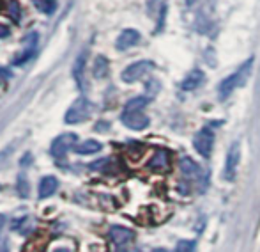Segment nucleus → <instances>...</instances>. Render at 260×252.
<instances>
[{
    "instance_id": "1",
    "label": "nucleus",
    "mask_w": 260,
    "mask_h": 252,
    "mask_svg": "<svg viewBox=\"0 0 260 252\" xmlns=\"http://www.w3.org/2000/svg\"><path fill=\"white\" fill-rule=\"evenodd\" d=\"M253 59L255 57H250L246 63L239 66V69H237L236 73H232L230 76H226V78L219 83V87H218L219 100L223 101V100H226V98H230V94H232L237 87H241V86L246 83L248 76H250V73H251V68H253Z\"/></svg>"
},
{
    "instance_id": "2",
    "label": "nucleus",
    "mask_w": 260,
    "mask_h": 252,
    "mask_svg": "<svg viewBox=\"0 0 260 252\" xmlns=\"http://www.w3.org/2000/svg\"><path fill=\"white\" fill-rule=\"evenodd\" d=\"M90 110H92V103H90L87 98L80 96V98H76L71 103V107L68 108V112H66V116H64V121L68 123V125H78V123L85 121V119L89 118Z\"/></svg>"
},
{
    "instance_id": "3",
    "label": "nucleus",
    "mask_w": 260,
    "mask_h": 252,
    "mask_svg": "<svg viewBox=\"0 0 260 252\" xmlns=\"http://www.w3.org/2000/svg\"><path fill=\"white\" fill-rule=\"evenodd\" d=\"M154 69V63L152 61H137V63L129 64L126 69L122 71V75H120V78L124 80L126 83H133V82H138V80H142L145 75H149V73Z\"/></svg>"
},
{
    "instance_id": "4",
    "label": "nucleus",
    "mask_w": 260,
    "mask_h": 252,
    "mask_svg": "<svg viewBox=\"0 0 260 252\" xmlns=\"http://www.w3.org/2000/svg\"><path fill=\"white\" fill-rule=\"evenodd\" d=\"M193 146H195V151L202 158H211L212 148H214V131L211 128L204 126L202 130L197 131L195 138H193Z\"/></svg>"
},
{
    "instance_id": "5",
    "label": "nucleus",
    "mask_w": 260,
    "mask_h": 252,
    "mask_svg": "<svg viewBox=\"0 0 260 252\" xmlns=\"http://www.w3.org/2000/svg\"><path fill=\"white\" fill-rule=\"evenodd\" d=\"M76 141H78L76 133H62V135H58L57 138H53L52 146H50V153H52L53 158L62 160L76 146Z\"/></svg>"
},
{
    "instance_id": "6",
    "label": "nucleus",
    "mask_w": 260,
    "mask_h": 252,
    "mask_svg": "<svg viewBox=\"0 0 260 252\" xmlns=\"http://www.w3.org/2000/svg\"><path fill=\"white\" fill-rule=\"evenodd\" d=\"M21 45H23V52L18 53V55L14 57V61H13L14 66H21L36 55V50H38V45H39L38 32H28V34L23 38V41H21Z\"/></svg>"
},
{
    "instance_id": "7",
    "label": "nucleus",
    "mask_w": 260,
    "mask_h": 252,
    "mask_svg": "<svg viewBox=\"0 0 260 252\" xmlns=\"http://www.w3.org/2000/svg\"><path fill=\"white\" fill-rule=\"evenodd\" d=\"M120 121L126 128L135 131L145 130L149 126V118L144 114L142 110H122V116H120Z\"/></svg>"
},
{
    "instance_id": "8",
    "label": "nucleus",
    "mask_w": 260,
    "mask_h": 252,
    "mask_svg": "<svg viewBox=\"0 0 260 252\" xmlns=\"http://www.w3.org/2000/svg\"><path fill=\"white\" fill-rule=\"evenodd\" d=\"M241 160V144L239 142H232V146L229 148L226 153V162H225V180L232 181L236 178L237 173V165H239Z\"/></svg>"
},
{
    "instance_id": "9",
    "label": "nucleus",
    "mask_w": 260,
    "mask_h": 252,
    "mask_svg": "<svg viewBox=\"0 0 260 252\" xmlns=\"http://www.w3.org/2000/svg\"><path fill=\"white\" fill-rule=\"evenodd\" d=\"M138 41H140V32L135 31V29H124L119 34V38H117L115 48L124 52V50H129L135 45H138Z\"/></svg>"
},
{
    "instance_id": "10",
    "label": "nucleus",
    "mask_w": 260,
    "mask_h": 252,
    "mask_svg": "<svg viewBox=\"0 0 260 252\" xmlns=\"http://www.w3.org/2000/svg\"><path fill=\"white\" fill-rule=\"evenodd\" d=\"M204 80H206V73H204L202 69L195 68L184 76V80H182V83H181V89L186 91V93H189V91H195V89H199V87L202 86Z\"/></svg>"
},
{
    "instance_id": "11",
    "label": "nucleus",
    "mask_w": 260,
    "mask_h": 252,
    "mask_svg": "<svg viewBox=\"0 0 260 252\" xmlns=\"http://www.w3.org/2000/svg\"><path fill=\"white\" fill-rule=\"evenodd\" d=\"M110 238L115 243V247H126L133 240V231L124 226H112L110 228Z\"/></svg>"
},
{
    "instance_id": "12",
    "label": "nucleus",
    "mask_w": 260,
    "mask_h": 252,
    "mask_svg": "<svg viewBox=\"0 0 260 252\" xmlns=\"http://www.w3.org/2000/svg\"><path fill=\"white\" fill-rule=\"evenodd\" d=\"M58 188V180L55 176H45L39 183V190H38V197L39 199H48L52 197Z\"/></svg>"
},
{
    "instance_id": "13",
    "label": "nucleus",
    "mask_w": 260,
    "mask_h": 252,
    "mask_svg": "<svg viewBox=\"0 0 260 252\" xmlns=\"http://www.w3.org/2000/svg\"><path fill=\"white\" fill-rule=\"evenodd\" d=\"M179 167H181V173L184 174L188 180H200V176H202V171H200V167L197 165V163L193 162L189 156H184V158H181V162H179Z\"/></svg>"
},
{
    "instance_id": "14",
    "label": "nucleus",
    "mask_w": 260,
    "mask_h": 252,
    "mask_svg": "<svg viewBox=\"0 0 260 252\" xmlns=\"http://www.w3.org/2000/svg\"><path fill=\"white\" fill-rule=\"evenodd\" d=\"M168 163H170V158H168V153L165 149H159L154 156L149 162V169L152 171H165L168 169Z\"/></svg>"
},
{
    "instance_id": "15",
    "label": "nucleus",
    "mask_w": 260,
    "mask_h": 252,
    "mask_svg": "<svg viewBox=\"0 0 260 252\" xmlns=\"http://www.w3.org/2000/svg\"><path fill=\"white\" fill-rule=\"evenodd\" d=\"M101 149H103V144L98 141H85L75 146V151L78 155H94V153H100Z\"/></svg>"
},
{
    "instance_id": "16",
    "label": "nucleus",
    "mask_w": 260,
    "mask_h": 252,
    "mask_svg": "<svg viewBox=\"0 0 260 252\" xmlns=\"http://www.w3.org/2000/svg\"><path fill=\"white\" fill-rule=\"evenodd\" d=\"M110 71V64H108V59L105 55H98L94 59V68H92V73H94V78L101 80L108 75Z\"/></svg>"
},
{
    "instance_id": "17",
    "label": "nucleus",
    "mask_w": 260,
    "mask_h": 252,
    "mask_svg": "<svg viewBox=\"0 0 260 252\" xmlns=\"http://www.w3.org/2000/svg\"><path fill=\"white\" fill-rule=\"evenodd\" d=\"M85 63H87V50L76 57L75 68H73V73H75V80L78 82L80 89H82V83H83V71H85Z\"/></svg>"
},
{
    "instance_id": "18",
    "label": "nucleus",
    "mask_w": 260,
    "mask_h": 252,
    "mask_svg": "<svg viewBox=\"0 0 260 252\" xmlns=\"http://www.w3.org/2000/svg\"><path fill=\"white\" fill-rule=\"evenodd\" d=\"M149 103V98L147 96H137L133 100H129L124 107V110H144Z\"/></svg>"
},
{
    "instance_id": "19",
    "label": "nucleus",
    "mask_w": 260,
    "mask_h": 252,
    "mask_svg": "<svg viewBox=\"0 0 260 252\" xmlns=\"http://www.w3.org/2000/svg\"><path fill=\"white\" fill-rule=\"evenodd\" d=\"M13 229L20 235H27L28 231L32 229V220L30 217H21L20 220H14L13 222Z\"/></svg>"
},
{
    "instance_id": "20",
    "label": "nucleus",
    "mask_w": 260,
    "mask_h": 252,
    "mask_svg": "<svg viewBox=\"0 0 260 252\" xmlns=\"http://www.w3.org/2000/svg\"><path fill=\"white\" fill-rule=\"evenodd\" d=\"M32 4H34V6L45 14H53L55 9H57L55 0H32Z\"/></svg>"
},
{
    "instance_id": "21",
    "label": "nucleus",
    "mask_w": 260,
    "mask_h": 252,
    "mask_svg": "<svg viewBox=\"0 0 260 252\" xmlns=\"http://www.w3.org/2000/svg\"><path fill=\"white\" fill-rule=\"evenodd\" d=\"M175 252H197V243L193 240H181L175 247Z\"/></svg>"
},
{
    "instance_id": "22",
    "label": "nucleus",
    "mask_w": 260,
    "mask_h": 252,
    "mask_svg": "<svg viewBox=\"0 0 260 252\" xmlns=\"http://www.w3.org/2000/svg\"><path fill=\"white\" fill-rule=\"evenodd\" d=\"M14 151V146H7V148H4L2 151H0V169H2L4 165L7 163V158L11 156V153Z\"/></svg>"
},
{
    "instance_id": "23",
    "label": "nucleus",
    "mask_w": 260,
    "mask_h": 252,
    "mask_svg": "<svg viewBox=\"0 0 260 252\" xmlns=\"http://www.w3.org/2000/svg\"><path fill=\"white\" fill-rule=\"evenodd\" d=\"M11 16L14 18V21H20V6L16 0H11Z\"/></svg>"
},
{
    "instance_id": "24",
    "label": "nucleus",
    "mask_w": 260,
    "mask_h": 252,
    "mask_svg": "<svg viewBox=\"0 0 260 252\" xmlns=\"http://www.w3.org/2000/svg\"><path fill=\"white\" fill-rule=\"evenodd\" d=\"M106 165H110V158H101V160H98V162H92L89 167L90 169H103Z\"/></svg>"
},
{
    "instance_id": "25",
    "label": "nucleus",
    "mask_w": 260,
    "mask_h": 252,
    "mask_svg": "<svg viewBox=\"0 0 260 252\" xmlns=\"http://www.w3.org/2000/svg\"><path fill=\"white\" fill-rule=\"evenodd\" d=\"M7 36H9V29H7L6 25H2V23H0V39L7 38Z\"/></svg>"
},
{
    "instance_id": "26",
    "label": "nucleus",
    "mask_w": 260,
    "mask_h": 252,
    "mask_svg": "<svg viewBox=\"0 0 260 252\" xmlns=\"http://www.w3.org/2000/svg\"><path fill=\"white\" fill-rule=\"evenodd\" d=\"M6 78H9V73H7V69L0 68V82H2V80H6Z\"/></svg>"
},
{
    "instance_id": "27",
    "label": "nucleus",
    "mask_w": 260,
    "mask_h": 252,
    "mask_svg": "<svg viewBox=\"0 0 260 252\" xmlns=\"http://www.w3.org/2000/svg\"><path fill=\"white\" fill-rule=\"evenodd\" d=\"M4 224H6V217H4V215H2V213H0V231H2Z\"/></svg>"
},
{
    "instance_id": "28",
    "label": "nucleus",
    "mask_w": 260,
    "mask_h": 252,
    "mask_svg": "<svg viewBox=\"0 0 260 252\" xmlns=\"http://www.w3.org/2000/svg\"><path fill=\"white\" fill-rule=\"evenodd\" d=\"M195 4H197V0H186V6H189V7L195 6Z\"/></svg>"
},
{
    "instance_id": "29",
    "label": "nucleus",
    "mask_w": 260,
    "mask_h": 252,
    "mask_svg": "<svg viewBox=\"0 0 260 252\" xmlns=\"http://www.w3.org/2000/svg\"><path fill=\"white\" fill-rule=\"evenodd\" d=\"M0 252H9V249H7L6 243H2V247H0Z\"/></svg>"
},
{
    "instance_id": "30",
    "label": "nucleus",
    "mask_w": 260,
    "mask_h": 252,
    "mask_svg": "<svg viewBox=\"0 0 260 252\" xmlns=\"http://www.w3.org/2000/svg\"><path fill=\"white\" fill-rule=\"evenodd\" d=\"M117 252H126V247H117Z\"/></svg>"
},
{
    "instance_id": "31",
    "label": "nucleus",
    "mask_w": 260,
    "mask_h": 252,
    "mask_svg": "<svg viewBox=\"0 0 260 252\" xmlns=\"http://www.w3.org/2000/svg\"><path fill=\"white\" fill-rule=\"evenodd\" d=\"M53 252H71V250H68V249H57V250H53Z\"/></svg>"
},
{
    "instance_id": "32",
    "label": "nucleus",
    "mask_w": 260,
    "mask_h": 252,
    "mask_svg": "<svg viewBox=\"0 0 260 252\" xmlns=\"http://www.w3.org/2000/svg\"><path fill=\"white\" fill-rule=\"evenodd\" d=\"M154 252H168V250H165V249H157V250H154Z\"/></svg>"
}]
</instances>
